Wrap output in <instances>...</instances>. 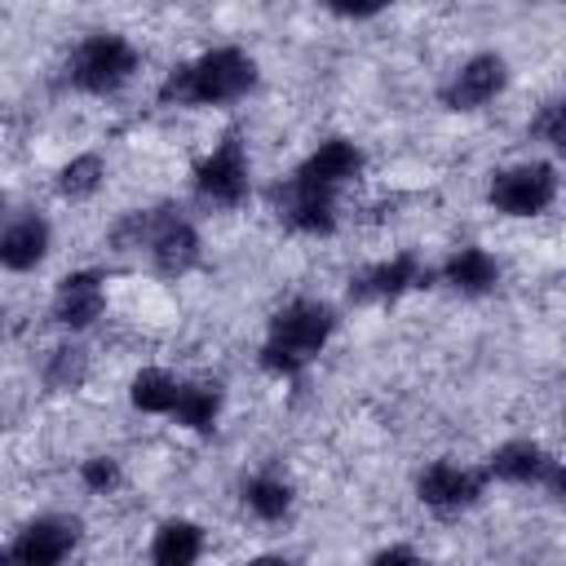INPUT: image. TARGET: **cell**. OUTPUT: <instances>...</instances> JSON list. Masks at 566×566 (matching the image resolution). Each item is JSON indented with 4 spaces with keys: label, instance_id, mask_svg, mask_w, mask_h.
Here are the masks:
<instances>
[{
    "label": "cell",
    "instance_id": "1",
    "mask_svg": "<svg viewBox=\"0 0 566 566\" xmlns=\"http://www.w3.org/2000/svg\"><path fill=\"white\" fill-rule=\"evenodd\" d=\"M256 62L243 49H208L186 66H172V75L159 88V102L177 106H226L252 93Z\"/></svg>",
    "mask_w": 566,
    "mask_h": 566
},
{
    "label": "cell",
    "instance_id": "2",
    "mask_svg": "<svg viewBox=\"0 0 566 566\" xmlns=\"http://www.w3.org/2000/svg\"><path fill=\"white\" fill-rule=\"evenodd\" d=\"M332 332H336V310L327 301L301 296L270 318V332L261 340V367L274 376H296L323 354Z\"/></svg>",
    "mask_w": 566,
    "mask_h": 566
},
{
    "label": "cell",
    "instance_id": "3",
    "mask_svg": "<svg viewBox=\"0 0 566 566\" xmlns=\"http://www.w3.org/2000/svg\"><path fill=\"white\" fill-rule=\"evenodd\" d=\"M115 239H119L124 248L146 252L150 265H155L159 274H172V279L186 274V270H195V261H199V234H195V226H190L177 208L133 212V217L115 230Z\"/></svg>",
    "mask_w": 566,
    "mask_h": 566
},
{
    "label": "cell",
    "instance_id": "4",
    "mask_svg": "<svg viewBox=\"0 0 566 566\" xmlns=\"http://www.w3.org/2000/svg\"><path fill=\"white\" fill-rule=\"evenodd\" d=\"M133 75H137V49L115 31H93L88 40L75 44V53L66 62V80L93 97L124 88Z\"/></svg>",
    "mask_w": 566,
    "mask_h": 566
},
{
    "label": "cell",
    "instance_id": "5",
    "mask_svg": "<svg viewBox=\"0 0 566 566\" xmlns=\"http://www.w3.org/2000/svg\"><path fill=\"white\" fill-rule=\"evenodd\" d=\"M75 544H80V522L62 513H44L0 548V566H62L75 553Z\"/></svg>",
    "mask_w": 566,
    "mask_h": 566
},
{
    "label": "cell",
    "instance_id": "6",
    "mask_svg": "<svg viewBox=\"0 0 566 566\" xmlns=\"http://www.w3.org/2000/svg\"><path fill=\"white\" fill-rule=\"evenodd\" d=\"M195 195L212 208H234L248 199V150L239 133H226L195 168Z\"/></svg>",
    "mask_w": 566,
    "mask_h": 566
},
{
    "label": "cell",
    "instance_id": "7",
    "mask_svg": "<svg viewBox=\"0 0 566 566\" xmlns=\"http://www.w3.org/2000/svg\"><path fill=\"white\" fill-rule=\"evenodd\" d=\"M557 199V168L544 159L500 168L491 177V203L504 217H539Z\"/></svg>",
    "mask_w": 566,
    "mask_h": 566
},
{
    "label": "cell",
    "instance_id": "8",
    "mask_svg": "<svg viewBox=\"0 0 566 566\" xmlns=\"http://www.w3.org/2000/svg\"><path fill=\"white\" fill-rule=\"evenodd\" d=\"M358 172H363V150H358L354 142H345V137H332V142L314 146L287 181H292V186H301V190H314V195L336 199V195H340Z\"/></svg>",
    "mask_w": 566,
    "mask_h": 566
},
{
    "label": "cell",
    "instance_id": "9",
    "mask_svg": "<svg viewBox=\"0 0 566 566\" xmlns=\"http://www.w3.org/2000/svg\"><path fill=\"white\" fill-rule=\"evenodd\" d=\"M420 283H429V265H420V256H411V252H398L389 261L358 270L349 279V301H363V305L367 301H398L402 292H411Z\"/></svg>",
    "mask_w": 566,
    "mask_h": 566
},
{
    "label": "cell",
    "instance_id": "10",
    "mask_svg": "<svg viewBox=\"0 0 566 566\" xmlns=\"http://www.w3.org/2000/svg\"><path fill=\"white\" fill-rule=\"evenodd\" d=\"M486 473L500 478V482H531V486H548L553 495H562V464H557L539 442H526V438L504 442V447L491 455Z\"/></svg>",
    "mask_w": 566,
    "mask_h": 566
},
{
    "label": "cell",
    "instance_id": "11",
    "mask_svg": "<svg viewBox=\"0 0 566 566\" xmlns=\"http://www.w3.org/2000/svg\"><path fill=\"white\" fill-rule=\"evenodd\" d=\"M416 491H420V500H424L429 509H438V513H460V509L478 504V495H482V473H473V469H464V464H455V460H433V464L420 473Z\"/></svg>",
    "mask_w": 566,
    "mask_h": 566
},
{
    "label": "cell",
    "instance_id": "12",
    "mask_svg": "<svg viewBox=\"0 0 566 566\" xmlns=\"http://www.w3.org/2000/svg\"><path fill=\"white\" fill-rule=\"evenodd\" d=\"M504 80H509L504 57L478 53V57H469V62L451 75V84L442 88V102H447L451 111H478V106H486V102L504 88Z\"/></svg>",
    "mask_w": 566,
    "mask_h": 566
},
{
    "label": "cell",
    "instance_id": "13",
    "mask_svg": "<svg viewBox=\"0 0 566 566\" xmlns=\"http://www.w3.org/2000/svg\"><path fill=\"white\" fill-rule=\"evenodd\" d=\"M106 310V287H102V274L97 270H75L57 283L53 292V318L71 332H84L102 318Z\"/></svg>",
    "mask_w": 566,
    "mask_h": 566
},
{
    "label": "cell",
    "instance_id": "14",
    "mask_svg": "<svg viewBox=\"0 0 566 566\" xmlns=\"http://www.w3.org/2000/svg\"><path fill=\"white\" fill-rule=\"evenodd\" d=\"M49 239H53V234H49V221L35 217V212L9 221V226L0 230V265L13 270V274L35 270V265L49 256Z\"/></svg>",
    "mask_w": 566,
    "mask_h": 566
},
{
    "label": "cell",
    "instance_id": "15",
    "mask_svg": "<svg viewBox=\"0 0 566 566\" xmlns=\"http://www.w3.org/2000/svg\"><path fill=\"white\" fill-rule=\"evenodd\" d=\"M279 217L301 230V234H332L336 230V199L301 190V186H279Z\"/></svg>",
    "mask_w": 566,
    "mask_h": 566
},
{
    "label": "cell",
    "instance_id": "16",
    "mask_svg": "<svg viewBox=\"0 0 566 566\" xmlns=\"http://www.w3.org/2000/svg\"><path fill=\"white\" fill-rule=\"evenodd\" d=\"M442 283H451L464 296H482V292H491L500 283V261L486 248H460V252L447 256Z\"/></svg>",
    "mask_w": 566,
    "mask_h": 566
},
{
    "label": "cell",
    "instance_id": "17",
    "mask_svg": "<svg viewBox=\"0 0 566 566\" xmlns=\"http://www.w3.org/2000/svg\"><path fill=\"white\" fill-rule=\"evenodd\" d=\"M199 557H203V526H195L186 517L164 522L150 539V562L155 566H195Z\"/></svg>",
    "mask_w": 566,
    "mask_h": 566
},
{
    "label": "cell",
    "instance_id": "18",
    "mask_svg": "<svg viewBox=\"0 0 566 566\" xmlns=\"http://www.w3.org/2000/svg\"><path fill=\"white\" fill-rule=\"evenodd\" d=\"M168 416H172L177 424L195 429V433H208V429L217 424V416H221V389H217V385H203V380H199V385H181Z\"/></svg>",
    "mask_w": 566,
    "mask_h": 566
},
{
    "label": "cell",
    "instance_id": "19",
    "mask_svg": "<svg viewBox=\"0 0 566 566\" xmlns=\"http://www.w3.org/2000/svg\"><path fill=\"white\" fill-rule=\"evenodd\" d=\"M177 389H181V380H177V376H168L164 367H146V371H137V376H133L128 398H133V407H137V411H146V416H168V411H172V402H177Z\"/></svg>",
    "mask_w": 566,
    "mask_h": 566
},
{
    "label": "cell",
    "instance_id": "20",
    "mask_svg": "<svg viewBox=\"0 0 566 566\" xmlns=\"http://www.w3.org/2000/svg\"><path fill=\"white\" fill-rule=\"evenodd\" d=\"M243 504H248L261 522H279V517H287V509H292V486H287L283 478H274V473H256V478L243 482Z\"/></svg>",
    "mask_w": 566,
    "mask_h": 566
},
{
    "label": "cell",
    "instance_id": "21",
    "mask_svg": "<svg viewBox=\"0 0 566 566\" xmlns=\"http://www.w3.org/2000/svg\"><path fill=\"white\" fill-rule=\"evenodd\" d=\"M102 177H106L102 155H75L71 164L57 168V195L71 199V203H80V199H88V195L102 190Z\"/></svg>",
    "mask_w": 566,
    "mask_h": 566
},
{
    "label": "cell",
    "instance_id": "22",
    "mask_svg": "<svg viewBox=\"0 0 566 566\" xmlns=\"http://www.w3.org/2000/svg\"><path fill=\"white\" fill-rule=\"evenodd\" d=\"M84 371H88L84 349H75V345L53 349V358H49V385H53V389H75V385L84 380Z\"/></svg>",
    "mask_w": 566,
    "mask_h": 566
},
{
    "label": "cell",
    "instance_id": "23",
    "mask_svg": "<svg viewBox=\"0 0 566 566\" xmlns=\"http://www.w3.org/2000/svg\"><path fill=\"white\" fill-rule=\"evenodd\" d=\"M80 478H84L88 491H111V486L119 482V464H115L111 455H93V460L80 464Z\"/></svg>",
    "mask_w": 566,
    "mask_h": 566
},
{
    "label": "cell",
    "instance_id": "24",
    "mask_svg": "<svg viewBox=\"0 0 566 566\" xmlns=\"http://www.w3.org/2000/svg\"><path fill=\"white\" fill-rule=\"evenodd\" d=\"M531 133L544 137L548 146H562V142H566V133H562V102H548V106L539 111V119L531 124Z\"/></svg>",
    "mask_w": 566,
    "mask_h": 566
},
{
    "label": "cell",
    "instance_id": "25",
    "mask_svg": "<svg viewBox=\"0 0 566 566\" xmlns=\"http://www.w3.org/2000/svg\"><path fill=\"white\" fill-rule=\"evenodd\" d=\"M371 566H424L407 544H389V548H380L376 557H371Z\"/></svg>",
    "mask_w": 566,
    "mask_h": 566
},
{
    "label": "cell",
    "instance_id": "26",
    "mask_svg": "<svg viewBox=\"0 0 566 566\" xmlns=\"http://www.w3.org/2000/svg\"><path fill=\"white\" fill-rule=\"evenodd\" d=\"M243 566H292V562L279 557V553H261V557H252V562H243Z\"/></svg>",
    "mask_w": 566,
    "mask_h": 566
},
{
    "label": "cell",
    "instance_id": "27",
    "mask_svg": "<svg viewBox=\"0 0 566 566\" xmlns=\"http://www.w3.org/2000/svg\"><path fill=\"white\" fill-rule=\"evenodd\" d=\"M0 208H4V203H0Z\"/></svg>",
    "mask_w": 566,
    "mask_h": 566
}]
</instances>
